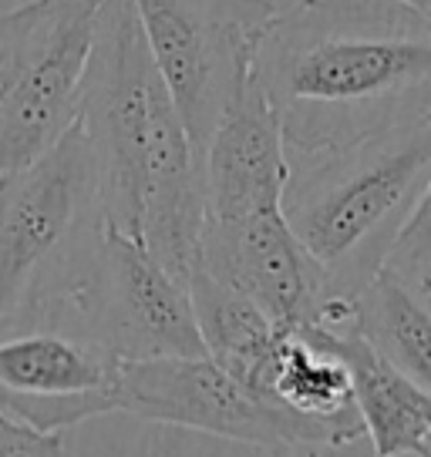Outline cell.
I'll list each match as a JSON object with an SVG mask.
<instances>
[{"mask_svg": "<svg viewBox=\"0 0 431 457\" xmlns=\"http://www.w3.org/2000/svg\"><path fill=\"white\" fill-rule=\"evenodd\" d=\"M287 155L431 121V21L401 0H297L253 54Z\"/></svg>", "mask_w": 431, "mask_h": 457, "instance_id": "obj_1", "label": "cell"}, {"mask_svg": "<svg viewBox=\"0 0 431 457\" xmlns=\"http://www.w3.org/2000/svg\"><path fill=\"white\" fill-rule=\"evenodd\" d=\"M105 226L145 245L186 286L199 262V155L145 47L131 0L101 4L78 121Z\"/></svg>", "mask_w": 431, "mask_h": 457, "instance_id": "obj_2", "label": "cell"}, {"mask_svg": "<svg viewBox=\"0 0 431 457\" xmlns=\"http://www.w3.org/2000/svg\"><path fill=\"white\" fill-rule=\"evenodd\" d=\"M431 121L290 155L280 212L334 300H354L428 205Z\"/></svg>", "mask_w": 431, "mask_h": 457, "instance_id": "obj_3", "label": "cell"}, {"mask_svg": "<svg viewBox=\"0 0 431 457\" xmlns=\"http://www.w3.org/2000/svg\"><path fill=\"white\" fill-rule=\"evenodd\" d=\"M105 228L78 125L30 165L0 171V316L72 296L98 256Z\"/></svg>", "mask_w": 431, "mask_h": 457, "instance_id": "obj_4", "label": "cell"}, {"mask_svg": "<svg viewBox=\"0 0 431 457\" xmlns=\"http://www.w3.org/2000/svg\"><path fill=\"white\" fill-rule=\"evenodd\" d=\"M105 0H28L0 11V171L44 155L78 121Z\"/></svg>", "mask_w": 431, "mask_h": 457, "instance_id": "obj_5", "label": "cell"}, {"mask_svg": "<svg viewBox=\"0 0 431 457\" xmlns=\"http://www.w3.org/2000/svg\"><path fill=\"white\" fill-rule=\"evenodd\" d=\"M118 367L72 296L0 316V414L17 424L61 434L115 414Z\"/></svg>", "mask_w": 431, "mask_h": 457, "instance_id": "obj_6", "label": "cell"}, {"mask_svg": "<svg viewBox=\"0 0 431 457\" xmlns=\"http://www.w3.org/2000/svg\"><path fill=\"white\" fill-rule=\"evenodd\" d=\"M145 47L196 155L253 74L274 0H131Z\"/></svg>", "mask_w": 431, "mask_h": 457, "instance_id": "obj_7", "label": "cell"}, {"mask_svg": "<svg viewBox=\"0 0 431 457\" xmlns=\"http://www.w3.org/2000/svg\"><path fill=\"white\" fill-rule=\"evenodd\" d=\"M72 303L122 363L206 357L189 289L145 245L115 228H105L98 256Z\"/></svg>", "mask_w": 431, "mask_h": 457, "instance_id": "obj_8", "label": "cell"}, {"mask_svg": "<svg viewBox=\"0 0 431 457\" xmlns=\"http://www.w3.org/2000/svg\"><path fill=\"white\" fill-rule=\"evenodd\" d=\"M196 270L246 296L276 329L351 320V303L334 300L280 209L202 219Z\"/></svg>", "mask_w": 431, "mask_h": 457, "instance_id": "obj_9", "label": "cell"}, {"mask_svg": "<svg viewBox=\"0 0 431 457\" xmlns=\"http://www.w3.org/2000/svg\"><path fill=\"white\" fill-rule=\"evenodd\" d=\"M115 414L196 430L276 457L293 454L274 407L213 357L122 363Z\"/></svg>", "mask_w": 431, "mask_h": 457, "instance_id": "obj_10", "label": "cell"}, {"mask_svg": "<svg viewBox=\"0 0 431 457\" xmlns=\"http://www.w3.org/2000/svg\"><path fill=\"white\" fill-rule=\"evenodd\" d=\"M246 386L274 407L293 451L351 447L364 437L344 360L331 350L320 327L280 329Z\"/></svg>", "mask_w": 431, "mask_h": 457, "instance_id": "obj_11", "label": "cell"}, {"mask_svg": "<svg viewBox=\"0 0 431 457\" xmlns=\"http://www.w3.org/2000/svg\"><path fill=\"white\" fill-rule=\"evenodd\" d=\"M287 175L290 155L276 114L249 74L199 155L202 219L276 212Z\"/></svg>", "mask_w": 431, "mask_h": 457, "instance_id": "obj_12", "label": "cell"}, {"mask_svg": "<svg viewBox=\"0 0 431 457\" xmlns=\"http://www.w3.org/2000/svg\"><path fill=\"white\" fill-rule=\"evenodd\" d=\"M324 340L344 360L354 407L371 437L374 457H431V397L388 360L377 357L358 329L344 323H317Z\"/></svg>", "mask_w": 431, "mask_h": 457, "instance_id": "obj_13", "label": "cell"}, {"mask_svg": "<svg viewBox=\"0 0 431 457\" xmlns=\"http://www.w3.org/2000/svg\"><path fill=\"white\" fill-rule=\"evenodd\" d=\"M351 327L418 386L431 384V313L428 296L401 283L388 270H377L374 279L351 300Z\"/></svg>", "mask_w": 431, "mask_h": 457, "instance_id": "obj_14", "label": "cell"}, {"mask_svg": "<svg viewBox=\"0 0 431 457\" xmlns=\"http://www.w3.org/2000/svg\"><path fill=\"white\" fill-rule=\"evenodd\" d=\"M186 289L206 357H213L219 367H226L232 377H240L246 384L249 373L259 367V360L266 357V350L274 346L280 329L246 296H240L230 286L216 283L202 270H192Z\"/></svg>", "mask_w": 431, "mask_h": 457, "instance_id": "obj_15", "label": "cell"}, {"mask_svg": "<svg viewBox=\"0 0 431 457\" xmlns=\"http://www.w3.org/2000/svg\"><path fill=\"white\" fill-rule=\"evenodd\" d=\"M401 4L415 7V11H421V14H428V11H431V0H401Z\"/></svg>", "mask_w": 431, "mask_h": 457, "instance_id": "obj_16", "label": "cell"}, {"mask_svg": "<svg viewBox=\"0 0 431 457\" xmlns=\"http://www.w3.org/2000/svg\"><path fill=\"white\" fill-rule=\"evenodd\" d=\"M51 457H68V454H64V451H58V454H51Z\"/></svg>", "mask_w": 431, "mask_h": 457, "instance_id": "obj_17", "label": "cell"}]
</instances>
